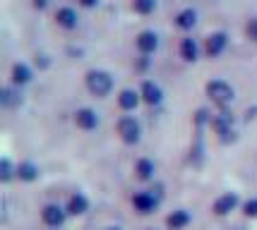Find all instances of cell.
Wrapping results in <instances>:
<instances>
[{
	"label": "cell",
	"instance_id": "obj_7",
	"mask_svg": "<svg viewBox=\"0 0 257 230\" xmlns=\"http://www.w3.org/2000/svg\"><path fill=\"white\" fill-rule=\"evenodd\" d=\"M159 46V39L154 32H142L137 36V48L142 51V53H152V51H157Z\"/></svg>",
	"mask_w": 257,
	"mask_h": 230
},
{
	"label": "cell",
	"instance_id": "obj_24",
	"mask_svg": "<svg viewBox=\"0 0 257 230\" xmlns=\"http://www.w3.org/2000/svg\"><path fill=\"white\" fill-rule=\"evenodd\" d=\"M245 216H257V199L245 201Z\"/></svg>",
	"mask_w": 257,
	"mask_h": 230
},
{
	"label": "cell",
	"instance_id": "obj_22",
	"mask_svg": "<svg viewBox=\"0 0 257 230\" xmlns=\"http://www.w3.org/2000/svg\"><path fill=\"white\" fill-rule=\"evenodd\" d=\"M10 177H12V165H10L8 158H3V161H0V180H5V182H8Z\"/></svg>",
	"mask_w": 257,
	"mask_h": 230
},
{
	"label": "cell",
	"instance_id": "obj_5",
	"mask_svg": "<svg viewBox=\"0 0 257 230\" xmlns=\"http://www.w3.org/2000/svg\"><path fill=\"white\" fill-rule=\"evenodd\" d=\"M133 204L140 213H152L157 208V199H154V194H149V192H140V194L133 197Z\"/></svg>",
	"mask_w": 257,
	"mask_h": 230
},
{
	"label": "cell",
	"instance_id": "obj_12",
	"mask_svg": "<svg viewBox=\"0 0 257 230\" xmlns=\"http://www.w3.org/2000/svg\"><path fill=\"white\" fill-rule=\"evenodd\" d=\"M56 20L60 27H65V29H72L75 24H77V15H75V10H70V8H60L56 15Z\"/></svg>",
	"mask_w": 257,
	"mask_h": 230
},
{
	"label": "cell",
	"instance_id": "obj_25",
	"mask_svg": "<svg viewBox=\"0 0 257 230\" xmlns=\"http://www.w3.org/2000/svg\"><path fill=\"white\" fill-rule=\"evenodd\" d=\"M3 103H5V106L15 103V99H12V94H10V89H5V91H3Z\"/></svg>",
	"mask_w": 257,
	"mask_h": 230
},
{
	"label": "cell",
	"instance_id": "obj_29",
	"mask_svg": "<svg viewBox=\"0 0 257 230\" xmlns=\"http://www.w3.org/2000/svg\"><path fill=\"white\" fill-rule=\"evenodd\" d=\"M147 230H154V228H147Z\"/></svg>",
	"mask_w": 257,
	"mask_h": 230
},
{
	"label": "cell",
	"instance_id": "obj_17",
	"mask_svg": "<svg viewBox=\"0 0 257 230\" xmlns=\"http://www.w3.org/2000/svg\"><path fill=\"white\" fill-rule=\"evenodd\" d=\"M135 173H137L140 180H149V177L154 175V163L142 158V161H137V165H135Z\"/></svg>",
	"mask_w": 257,
	"mask_h": 230
},
{
	"label": "cell",
	"instance_id": "obj_14",
	"mask_svg": "<svg viewBox=\"0 0 257 230\" xmlns=\"http://www.w3.org/2000/svg\"><path fill=\"white\" fill-rule=\"evenodd\" d=\"M137 101H140V94H135L133 89H125L123 94L118 96V103H120L123 110H133L135 106H137Z\"/></svg>",
	"mask_w": 257,
	"mask_h": 230
},
{
	"label": "cell",
	"instance_id": "obj_16",
	"mask_svg": "<svg viewBox=\"0 0 257 230\" xmlns=\"http://www.w3.org/2000/svg\"><path fill=\"white\" fill-rule=\"evenodd\" d=\"M29 79H32V72H29V67L27 65L20 63V65L12 67V82H15V84H27Z\"/></svg>",
	"mask_w": 257,
	"mask_h": 230
},
{
	"label": "cell",
	"instance_id": "obj_15",
	"mask_svg": "<svg viewBox=\"0 0 257 230\" xmlns=\"http://www.w3.org/2000/svg\"><path fill=\"white\" fill-rule=\"evenodd\" d=\"M87 208H89V201H87V197L75 194V197L70 199V206H67V211H70V213H75V216H79V213H84Z\"/></svg>",
	"mask_w": 257,
	"mask_h": 230
},
{
	"label": "cell",
	"instance_id": "obj_6",
	"mask_svg": "<svg viewBox=\"0 0 257 230\" xmlns=\"http://www.w3.org/2000/svg\"><path fill=\"white\" fill-rule=\"evenodd\" d=\"M75 122H77V127H82V130H94V127L99 125V118H96L94 110L82 108L75 113Z\"/></svg>",
	"mask_w": 257,
	"mask_h": 230
},
{
	"label": "cell",
	"instance_id": "obj_27",
	"mask_svg": "<svg viewBox=\"0 0 257 230\" xmlns=\"http://www.w3.org/2000/svg\"><path fill=\"white\" fill-rule=\"evenodd\" d=\"M34 5H36V8H46V5H48V0H34Z\"/></svg>",
	"mask_w": 257,
	"mask_h": 230
},
{
	"label": "cell",
	"instance_id": "obj_13",
	"mask_svg": "<svg viewBox=\"0 0 257 230\" xmlns=\"http://www.w3.org/2000/svg\"><path fill=\"white\" fill-rule=\"evenodd\" d=\"M142 99L147 103H159L161 101V89L154 84V82H145L142 84Z\"/></svg>",
	"mask_w": 257,
	"mask_h": 230
},
{
	"label": "cell",
	"instance_id": "obj_19",
	"mask_svg": "<svg viewBox=\"0 0 257 230\" xmlns=\"http://www.w3.org/2000/svg\"><path fill=\"white\" fill-rule=\"evenodd\" d=\"M180 53L185 60H197V44L192 41V39H185L183 44H180Z\"/></svg>",
	"mask_w": 257,
	"mask_h": 230
},
{
	"label": "cell",
	"instance_id": "obj_1",
	"mask_svg": "<svg viewBox=\"0 0 257 230\" xmlns=\"http://www.w3.org/2000/svg\"><path fill=\"white\" fill-rule=\"evenodd\" d=\"M87 87H89L91 94L106 96V94L113 89V79H111V75L103 72V70H91L89 75H87Z\"/></svg>",
	"mask_w": 257,
	"mask_h": 230
},
{
	"label": "cell",
	"instance_id": "obj_10",
	"mask_svg": "<svg viewBox=\"0 0 257 230\" xmlns=\"http://www.w3.org/2000/svg\"><path fill=\"white\" fill-rule=\"evenodd\" d=\"M166 223L171 230H183L188 223H190V213H188V211H173V213L168 216Z\"/></svg>",
	"mask_w": 257,
	"mask_h": 230
},
{
	"label": "cell",
	"instance_id": "obj_9",
	"mask_svg": "<svg viewBox=\"0 0 257 230\" xmlns=\"http://www.w3.org/2000/svg\"><path fill=\"white\" fill-rule=\"evenodd\" d=\"M226 48V34H212V36H209V39H207V53L212 55H219L221 53V51H224Z\"/></svg>",
	"mask_w": 257,
	"mask_h": 230
},
{
	"label": "cell",
	"instance_id": "obj_26",
	"mask_svg": "<svg viewBox=\"0 0 257 230\" xmlns=\"http://www.w3.org/2000/svg\"><path fill=\"white\" fill-rule=\"evenodd\" d=\"M79 3H82V5H84V8H91V5H96V3H99V0H79Z\"/></svg>",
	"mask_w": 257,
	"mask_h": 230
},
{
	"label": "cell",
	"instance_id": "obj_20",
	"mask_svg": "<svg viewBox=\"0 0 257 230\" xmlns=\"http://www.w3.org/2000/svg\"><path fill=\"white\" fill-rule=\"evenodd\" d=\"M17 175H20V180H27V182H32L34 177H36V168H34L32 163H22L20 168H17Z\"/></svg>",
	"mask_w": 257,
	"mask_h": 230
},
{
	"label": "cell",
	"instance_id": "obj_23",
	"mask_svg": "<svg viewBox=\"0 0 257 230\" xmlns=\"http://www.w3.org/2000/svg\"><path fill=\"white\" fill-rule=\"evenodd\" d=\"M245 32H247V36H250L252 41H257V17H255V20H250V22H247Z\"/></svg>",
	"mask_w": 257,
	"mask_h": 230
},
{
	"label": "cell",
	"instance_id": "obj_21",
	"mask_svg": "<svg viewBox=\"0 0 257 230\" xmlns=\"http://www.w3.org/2000/svg\"><path fill=\"white\" fill-rule=\"evenodd\" d=\"M154 5H157V0H135L133 3V8L140 15H149V12L154 10Z\"/></svg>",
	"mask_w": 257,
	"mask_h": 230
},
{
	"label": "cell",
	"instance_id": "obj_4",
	"mask_svg": "<svg viewBox=\"0 0 257 230\" xmlns=\"http://www.w3.org/2000/svg\"><path fill=\"white\" fill-rule=\"evenodd\" d=\"M41 218H44L46 225H51V228H60L63 223H65V211L56 204H48V206L41 211Z\"/></svg>",
	"mask_w": 257,
	"mask_h": 230
},
{
	"label": "cell",
	"instance_id": "obj_18",
	"mask_svg": "<svg viewBox=\"0 0 257 230\" xmlns=\"http://www.w3.org/2000/svg\"><path fill=\"white\" fill-rule=\"evenodd\" d=\"M176 22H178L180 29H190L192 24L197 22V12L195 10H183L178 17H176Z\"/></svg>",
	"mask_w": 257,
	"mask_h": 230
},
{
	"label": "cell",
	"instance_id": "obj_3",
	"mask_svg": "<svg viewBox=\"0 0 257 230\" xmlns=\"http://www.w3.org/2000/svg\"><path fill=\"white\" fill-rule=\"evenodd\" d=\"M118 134L123 137V142L135 144L140 139V125L135 122V118H123L118 122Z\"/></svg>",
	"mask_w": 257,
	"mask_h": 230
},
{
	"label": "cell",
	"instance_id": "obj_8",
	"mask_svg": "<svg viewBox=\"0 0 257 230\" xmlns=\"http://www.w3.org/2000/svg\"><path fill=\"white\" fill-rule=\"evenodd\" d=\"M235 206H238V197H235V194H224V197L216 199L214 211H216L219 216H226V213H231Z\"/></svg>",
	"mask_w": 257,
	"mask_h": 230
},
{
	"label": "cell",
	"instance_id": "obj_2",
	"mask_svg": "<svg viewBox=\"0 0 257 230\" xmlns=\"http://www.w3.org/2000/svg\"><path fill=\"white\" fill-rule=\"evenodd\" d=\"M207 94H209V99H212L214 103H219V106H226V103L233 101V87L221 82V79L209 82V84H207Z\"/></svg>",
	"mask_w": 257,
	"mask_h": 230
},
{
	"label": "cell",
	"instance_id": "obj_28",
	"mask_svg": "<svg viewBox=\"0 0 257 230\" xmlns=\"http://www.w3.org/2000/svg\"><path fill=\"white\" fill-rule=\"evenodd\" d=\"M106 230H120V228H106Z\"/></svg>",
	"mask_w": 257,
	"mask_h": 230
},
{
	"label": "cell",
	"instance_id": "obj_11",
	"mask_svg": "<svg viewBox=\"0 0 257 230\" xmlns=\"http://www.w3.org/2000/svg\"><path fill=\"white\" fill-rule=\"evenodd\" d=\"M231 127H233V115L231 113H219L216 118H214V130L219 132V134H228L231 132Z\"/></svg>",
	"mask_w": 257,
	"mask_h": 230
}]
</instances>
